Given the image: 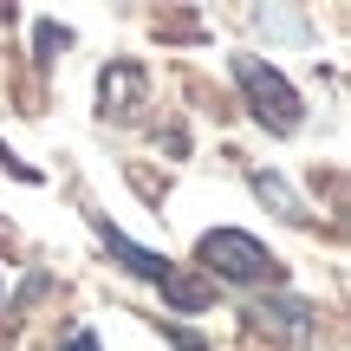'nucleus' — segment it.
Masks as SVG:
<instances>
[{"label": "nucleus", "instance_id": "nucleus-9", "mask_svg": "<svg viewBox=\"0 0 351 351\" xmlns=\"http://www.w3.org/2000/svg\"><path fill=\"white\" fill-rule=\"evenodd\" d=\"M65 39H72V33H65V26H52V20H46V26H39V52H59V46H65Z\"/></svg>", "mask_w": 351, "mask_h": 351}, {"label": "nucleus", "instance_id": "nucleus-7", "mask_svg": "<svg viewBox=\"0 0 351 351\" xmlns=\"http://www.w3.org/2000/svg\"><path fill=\"white\" fill-rule=\"evenodd\" d=\"M163 300L176 306V313H202L208 287H202V280H189V274H169V280H163Z\"/></svg>", "mask_w": 351, "mask_h": 351}, {"label": "nucleus", "instance_id": "nucleus-1", "mask_svg": "<svg viewBox=\"0 0 351 351\" xmlns=\"http://www.w3.org/2000/svg\"><path fill=\"white\" fill-rule=\"evenodd\" d=\"M234 85H241V98H247V111H254V124H267L274 137H293L300 130V91L287 85V72H274L267 59H254V52H234Z\"/></svg>", "mask_w": 351, "mask_h": 351}, {"label": "nucleus", "instance_id": "nucleus-5", "mask_svg": "<svg viewBox=\"0 0 351 351\" xmlns=\"http://www.w3.org/2000/svg\"><path fill=\"white\" fill-rule=\"evenodd\" d=\"M254 319H261V326L274 319V326L287 332V345H306V339H313V306H306V300H274V306H261Z\"/></svg>", "mask_w": 351, "mask_h": 351}, {"label": "nucleus", "instance_id": "nucleus-2", "mask_svg": "<svg viewBox=\"0 0 351 351\" xmlns=\"http://www.w3.org/2000/svg\"><path fill=\"white\" fill-rule=\"evenodd\" d=\"M195 261L208 267L215 280H234V287H261V280H280V261L267 254V241L241 234V228H215V234L195 241Z\"/></svg>", "mask_w": 351, "mask_h": 351}, {"label": "nucleus", "instance_id": "nucleus-4", "mask_svg": "<svg viewBox=\"0 0 351 351\" xmlns=\"http://www.w3.org/2000/svg\"><path fill=\"white\" fill-rule=\"evenodd\" d=\"M137 98H143V72H137V65H111V72L98 78L104 117H130V111H137Z\"/></svg>", "mask_w": 351, "mask_h": 351}, {"label": "nucleus", "instance_id": "nucleus-6", "mask_svg": "<svg viewBox=\"0 0 351 351\" xmlns=\"http://www.w3.org/2000/svg\"><path fill=\"white\" fill-rule=\"evenodd\" d=\"M247 182H254V195H261V202H274V208H280V215H287V221H313V215H306V202H300V195H293V189H287V182H280V176H267V169H254V176H247Z\"/></svg>", "mask_w": 351, "mask_h": 351}, {"label": "nucleus", "instance_id": "nucleus-8", "mask_svg": "<svg viewBox=\"0 0 351 351\" xmlns=\"http://www.w3.org/2000/svg\"><path fill=\"white\" fill-rule=\"evenodd\" d=\"M254 26H261V33H280V39H306L313 33L300 13H254Z\"/></svg>", "mask_w": 351, "mask_h": 351}, {"label": "nucleus", "instance_id": "nucleus-3", "mask_svg": "<svg viewBox=\"0 0 351 351\" xmlns=\"http://www.w3.org/2000/svg\"><path fill=\"white\" fill-rule=\"evenodd\" d=\"M98 241H104V247H111V254H117V261H124V267H130V274H137V280H156V287H163V280L176 274V267L163 261V254L137 247V241H130L124 228H111V221H98Z\"/></svg>", "mask_w": 351, "mask_h": 351}, {"label": "nucleus", "instance_id": "nucleus-11", "mask_svg": "<svg viewBox=\"0 0 351 351\" xmlns=\"http://www.w3.org/2000/svg\"><path fill=\"white\" fill-rule=\"evenodd\" d=\"M163 332H169V345H176V351H202L195 332H176V326H163Z\"/></svg>", "mask_w": 351, "mask_h": 351}, {"label": "nucleus", "instance_id": "nucleus-10", "mask_svg": "<svg viewBox=\"0 0 351 351\" xmlns=\"http://www.w3.org/2000/svg\"><path fill=\"white\" fill-rule=\"evenodd\" d=\"M59 351H98V332H91V326H78V332H72V339H65Z\"/></svg>", "mask_w": 351, "mask_h": 351}]
</instances>
